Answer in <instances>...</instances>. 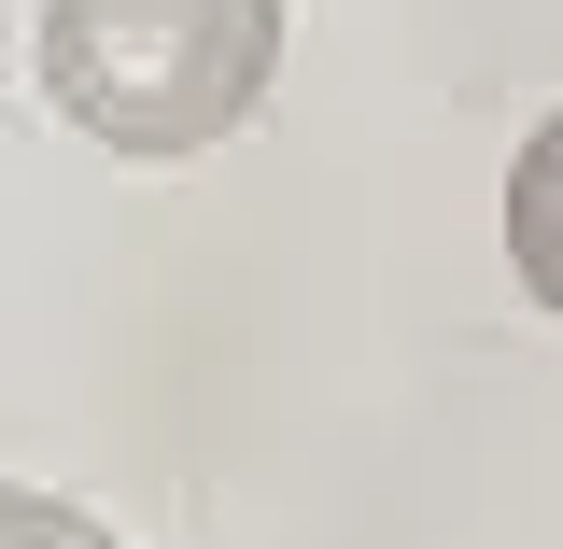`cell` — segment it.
Listing matches in <instances>:
<instances>
[{
	"mask_svg": "<svg viewBox=\"0 0 563 549\" xmlns=\"http://www.w3.org/2000/svg\"><path fill=\"white\" fill-rule=\"evenodd\" d=\"M507 268L536 310H563V99L536 113V141L507 155Z\"/></svg>",
	"mask_w": 563,
	"mask_h": 549,
	"instance_id": "7a4b0ae2",
	"label": "cell"
},
{
	"mask_svg": "<svg viewBox=\"0 0 563 549\" xmlns=\"http://www.w3.org/2000/svg\"><path fill=\"white\" fill-rule=\"evenodd\" d=\"M0 549H113V521H85L70 493H14L0 480Z\"/></svg>",
	"mask_w": 563,
	"mask_h": 549,
	"instance_id": "3957f363",
	"label": "cell"
},
{
	"mask_svg": "<svg viewBox=\"0 0 563 549\" xmlns=\"http://www.w3.org/2000/svg\"><path fill=\"white\" fill-rule=\"evenodd\" d=\"M282 70V0H43V99L113 155H198Z\"/></svg>",
	"mask_w": 563,
	"mask_h": 549,
	"instance_id": "6da1fadb",
	"label": "cell"
}]
</instances>
